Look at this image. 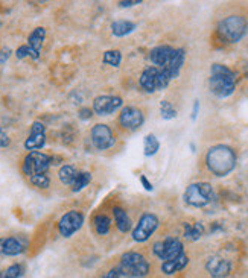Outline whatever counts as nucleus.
Wrapping results in <instances>:
<instances>
[{"label": "nucleus", "instance_id": "obj_16", "mask_svg": "<svg viewBox=\"0 0 248 278\" xmlns=\"http://www.w3.org/2000/svg\"><path fill=\"white\" fill-rule=\"evenodd\" d=\"M205 271L209 272L212 278H225L232 272V263L227 259L215 255L205 262Z\"/></svg>", "mask_w": 248, "mask_h": 278}, {"label": "nucleus", "instance_id": "obj_36", "mask_svg": "<svg viewBox=\"0 0 248 278\" xmlns=\"http://www.w3.org/2000/svg\"><path fill=\"white\" fill-rule=\"evenodd\" d=\"M9 56H11V49L9 47H3L2 50H0V64H5Z\"/></svg>", "mask_w": 248, "mask_h": 278}, {"label": "nucleus", "instance_id": "obj_35", "mask_svg": "<svg viewBox=\"0 0 248 278\" xmlns=\"http://www.w3.org/2000/svg\"><path fill=\"white\" fill-rule=\"evenodd\" d=\"M122 277H123V275H122L120 269H119V268H113V269H110L102 278H122Z\"/></svg>", "mask_w": 248, "mask_h": 278}, {"label": "nucleus", "instance_id": "obj_4", "mask_svg": "<svg viewBox=\"0 0 248 278\" xmlns=\"http://www.w3.org/2000/svg\"><path fill=\"white\" fill-rule=\"evenodd\" d=\"M117 268L120 269L123 277H130V278H143L149 272L148 260L142 254L134 251L123 252Z\"/></svg>", "mask_w": 248, "mask_h": 278}, {"label": "nucleus", "instance_id": "obj_10", "mask_svg": "<svg viewBox=\"0 0 248 278\" xmlns=\"http://www.w3.org/2000/svg\"><path fill=\"white\" fill-rule=\"evenodd\" d=\"M82 225H84V214L78 210H70L61 216V219L58 221V231L63 237L69 239L82 228Z\"/></svg>", "mask_w": 248, "mask_h": 278}, {"label": "nucleus", "instance_id": "obj_23", "mask_svg": "<svg viewBox=\"0 0 248 278\" xmlns=\"http://www.w3.org/2000/svg\"><path fill=\"white\" fill-rule=\"evenodd\" d=\"M93 225H95V230L99 236H107L110 233V228H111V219L110 216L100 213V214H96L95 219H93Z\"/></svg>", "mask_w": 248, "mask_h": 278}, {"label": "nucleus", "instance_id": "obj_29", "mask_svg": "<svg viewBox=\"0 0 248 278\" xmlns=\"http://www.w3.org/2000/svg\"><path fill=\"white\" fill-rule=\"evenodd\" d=\"M25 272V268L23 265H11L9 268H6L3 272H0V278H20Z\"/></svg>", "mask_w": 248, "mask_h": 278}, {"label": "nucleus", "instance_id": "obj_17", "mask_svg": "<svg viewBox=\"0 0 248 278\" xmlns=\"http://www.w3.org/2000/svg\"><path fill=\"white\" fill-rule=\"evenodd\" d=\"M26 251V243L17 237H2L0 239V254L6 257L20 255Z\"/></svg>", "mask_w": 248, "mask_h": 278}, {"label": "nucleus", "instance_id": "obj_31", "mask_svg": "<svg viewBox=\"0 0 248 278\" xmlns=\"http://www.w3.org/2000/svg\"><path fill=\"white\" fill-rule=\"evenodd\" d=\"M11 145V138L9 135L6 134V131L0 126V149H3V148H8Z\"/></svg>", "mask_w": 248, "mask_h": 278}, {"label": "nucleus", "instance_id": "obj_33", "mask_svg": "<svg viewBox=\"0 0 248 278\" xmlns=\"http://www.w3.org/2000/svg\"><path fill=\"white\" fill-rule=\"evenodd\" d=\"M93 110L92 108H87V107H82L79 111H78V117L81 119V120H89V119H92L93 116Z\"/></svg>", "mask_w": 248, "mask_h": 278}, {"label": "nucleus", "instance_id": "obj_19", "mask_svg": "<svg viewBox=\"0 0 248 278\" xmlns=\"http://www.w3.org/2000/svg\"><path fill=\"white\" fill-rule=\"evenodd\" d=\"M189 263V257L186 254H181L180 257H177V259L171 260V262H163L161 263V272L164 275H172L181 269H184L186 266H188Z\"/></svg>", "mask_w": 248, "mask_h": 278}, {"label": "nucleus", "instance_id": "obj_12", "mask_svg": "<svg viewBox=\"0 0 248 278\" xmlns=\"http://www.w3.org/2000/svg\"><path fill=\"white\" fill-rule=\"evenodd\" d=\"M119 123L127 131H137L145 123V114L137 107H123L119 114Z\"/></svg>", "mask_w": 248, "mask_h": 278}, {"label": "nucleus", "instance_id": "obj_2", "mask_svg": "<svg viewBox=\"0 0 248 278\" xmlns=\"http://www.w3.org/2000/svg\"><path fill=\"white\" fill-rule=\"evenodd\" d=\"M209 87L218 99L232 96L236 88V73L224 64H212Z\"/></svg>", "mask_w": 248, "mask_h": 278}, {"label": "nucleus", "instance_id": "obj_25", "mask_svg": "<svg viewBox=\"0 0 248 278\" xmlns=\"http://www.w3.org/2000/svg\"><path fill=\"white\" fill-rule=\"evenodd\" d=\"M160 149V142L154 134H148L143 138V155L145 157H154Z\"/></svg>", "mask_w": 248, "mask_h": 278}, {"label": "nucleus", "instance_id": "obj_22", "mask_svg": "<svg viewBox=\"0 0 248 278\" xmlns=\"http://www.w3.org/2000/svg\"><path fill=\"white\" fill-rule=\"evenodd\" d=\"M78 173H79V172L76 170L75 166H72V164H64L63 167L58 170V178H59V181L63 183L64 186L72 187L73 183H75V180H76Z\"/></svg>", "mask_w": 248, "mask_h": 278}, {"label": "nucleus", "instance_id": "obj_30", "mask_svg": "<svg viewBox=\"0 0 248 278\" xmlns=\"http://www.w3.org/2000/svg\"><path fill=\"white\" fill-rule=\"evenodd\" d=\"M29 181L32 186L38 187V189H49L50 186V178L48 176V173H40V175H34L29 178Z\"/></svg>", "mask_w": 248, "mask_h": 278}, {"label": "nucleus", "instance_id": "obj_32", "mask_svg": "<svg viewBox=\"0 0 248 278\" xmlns=\"http://www.w3.org/2000/svg\"><path fill=\"white\" fill-rule=\"evenodd\" d=\"M15 56H17L18 59H25V58L31 56V49H29V46H28V44L20 46V47L15 50Z\"/></svg>", "mask_w": 248, "mask_h": 278}, {"label": "nucleus", "instance_id": "obj_24", "mask_svg": "<svg viewBox=\"0 0 248 278\" xmlns=\"http://www.w3.org/2000/svg\"><path fill=\"white\" fill-rule=\"evenodd\" d=\"M204 234V225L201 222L195 224H184V237L191 242H197L201 239V236Z\"/></svg>", "mask_w": 248, "mask_h": 278}, {"label": "nucleus", "instance_id": "obj_5", "mask_svg": "<svg viewBox=\"0 0 248 278\" xmlns=\"http://www.w3.org/2000/svg\"><path fill=\"white\" fill-rule=\"evenodd\" d=\"M248 23L242 15H229L218 23V34L227 43H238L247 34Z\"/></svg>", "mask_w": 248, "mask_h": 278}, {"label": "nucleus", "instance_id": "obj_11", "mask_svg": "<svg viewBox=\"0 0 248 278\" xmlns=\"http://www.w3.org/2000/svg\"><path fill=\"white\" fill-rule=\"evenodd\" d=\"M92 143L98 151H107L116 145V138L111 128L105 123H98L90 131Z\"/></svg>", "mask_w": 248, "mask_h": 278}, {"label": "nucleus", "instance_id": "obj_15", "mask_svg": "<svg viewBox=\"0 0 248 278\" xmlns=\"http://www.w3.org/2000/svg\"><path fill=\"white\" fill-rule=\"evenodd\" d=\"M45 145H46V126L41 122L35 120L31 125L29 137L25 140V149L32 152V151L41 149Z\"/></svg>", "mask_w": 248, "mask_h": 278}, {"label": "nucleus", "instance_id": "obj_20", "mask_svg": "<svg viewBox=\"0 0 248 278\" xmlns=\"http://www.w3.org/2000/svg\"><path fill=\"white\" fill-rule=\"evenodd\" d=\"M113 216H114V224H116L117 230L120 233H130V230L133 228V224H131L128 213L120 207H114Z\"/></svg>", "mask_w": 248, "mask_h": 278}, {"label": "nucleus", "instance_id": "obj_34", "mask_svg": "<svg viewBox=\"0 0 248 278\" xmlns=\"http://www.w3.org/2000/svg\"><path fill=\"white\" fill-rule=\"evenodd\" d=\"M139 180H140V183H142V187L147 190V192H152V190H154V186L151 184V181L148 180L147 175H140Z\"/></svg>", "mask_w": 248, "mask_h": 278}, {"label": "nucleus", "instance_id": "obj_21", "mask_svg": "<svg viewBox=\"0 0 248 278\" xmlns=\"http://www.w3.org/2000/svg\"><path fill=\"white\" fill-rule=\"evenodd\" d=\"M136 28L137 25L134 22H130V20H114L111 23V32L117 38L130 35L131 32L136 31Z\"/></svg>", "mask_w": 248, "mask_h": 278}, {"label": "nucleus", "instance_id": "obj_6", "mask_svg": "<svg viewBox=\"0 0 248 278\" xmlns=\"http://www.w3.org/2000/svg\"><path fill=\"white\" fill-rule=\"evenodd\" d=\"M183 199L191 207L202 208V207H207L210 202H213L215 193L209 183H194L184 190Z\"/></svg>", "mask_w": 248, "mask_h": 278}, {"label": "nucleus", "instance_id": "obj_9", "mask_svg": "<svg viewBox=\"0 0 248 278\" xmlns=\"http://www.w3.org/2000/svg\"><path fill=\"white\" fill-rule=\"evenodd\" d=\"M152 254L157 255L161 262H171V260L177 259V257H180L181 254H184L183 242L178 239V237L169 236L164 240L154 243Z\"/></svg>", "mask_w": 248, "mask_h": 278}, {"label": "nucleus", "instance_id": "obj_38", "mask_svg": "<svg viewBox=\"0 0 248 278\" xmlns=\"http://www.w3.org/2000/svg\"><path fill=\"white\" fill-rule=\"evenodd\" d=\"M198 113H199V101H198V99H195V102H194V108H192V114H191V119H192L194 122L197 120Z\"/></svg>", "mask_w": 248, "mask_h": 278}, {"label": "nucleus", "instance_id": "obj_37", "mask_svg": "<svg viewBox=\"0 0 248 278\" xmlns=\"http://www.w3.org/2000/svg\"><path fill=\"white\" fill-rule=\"evenodd\" d=\"M120 8H131V6H136V5H142L140 0H130V2H119L117 3Z\"/></svg>", "mask_w": 248, "mask_h": 278}, {"label": "nucleus", "instance_id": "obj_8", "mask_svg": "<svg viewBox=\"0 0 248 278\" xmlns=\"http://www.w3.org/2000/svg\"><path fill=\"white\" fill-rule=\"evenodd\" d=\"M160 221L154 213H143L134 230L131 231L133 240L137 243H143L151 239V236L158 230Z\"/></svg>", "mask_w": 248, "mask_h": 278}, {"label": "nucleus", "instance_id": "obj_13", "mask_svg": "<svg viewBox=\"0 0 248 278\" xmlns=\"http://www.w3.org/2000/svg\"><path fill=\"white\" fill-rule=\"evenodd\" d=\"M122 104L123 101L119 96H110V94L98 96L93 101V111L98 116H110L116 113L122 107Z\"/></svg>", "mask_w": 248, "mask_h": 278}, {"label": "nucleus", "instance_id": "obj_39", "mask_svg": "<svg viewBox=\"0 0 248 278\" xmlns=\"http://www.w3.org/2000/svg\"><path fill=\"white\" fill-rule=\"evenodd\" d=\"M189 148H191V149H192V152H195V149H197V148H195V145H194V143H191V145H189Z\"/></svg>", "mask_w": 248, "mask_h": 278}, {"label": "nucleus", "instance_id": "obj_3", "mask_svg": "<svg viewBox=\"0 0 248 278\" xmlns=\"http://www.w3.org/2000/svg\"><path fill=\"white\" fill-rule=\"evenodd\" d=\"M172 81V76L164 70V69H158V67H147L140 78H139V85L143 91L147 93H155V91H161L166 88Z\"/></svg>", "mask_w": 248, "mask_h": 278}, {"label": "nucleus", "instance_id": "obj_27", "mask_svg": "<svg viewBox=\"0 0 248 278\" xmlns=\"http://www.w3.org/2000/svg\"><path fill=\"white\" fill-rule=\"evenodd\" d=\"M102 63L107 64V66H111V67H119L120 63H122V53L120 50H107L104 52V56H102Z\"/></svg>", "mask_w": 248, "mask_h": 278}, {"label": "nucleus", "instance_id": "obj_28", "mask_svg": "<svg viewBox=\"0 0 248 278\" xmlns=\"http://www.w3.org/2000/svg\"><path fill=\"white\" fill-rule=\"evenodd\" d=\"M160 114H161V117L164 119V120H172V119L177 117L178 113H177L175 107H174L171 102L161 101V102H160Z\"/></svg>", "mask_w": 248, "mask_h": 278}, {"label": "nucleus", "instance_id": "obj_40", "mask_svg": "<svg viewBox=\"0 0 248 278\" xmlns=\"http://www.w3.org/2000/svg\"><path fill=\"white\" fill-rule=\"evenodd\" d=\"M0 28H2V22H0Z\"/></svg>", "mask_w": 248, "mask_h": 278}, {"label": "nucleus", "instance_id": "obj_26", "mask_svg": "<svg viewBox=\"0 0 248 278\" xmlns=\"http://www.w3.org/2000/svg\"><path fill=\"white\" fill-rule=\"evenodd\" d=\"M90 181H92V173L90 172H79L73 186H72V192L73 193L81 192L82 189H86L90 184Z\"/></svg>", "mask_w": 248, "mask_h": 278}, {"label": "nucleus", "instance_id": "obj_7", "mask_svg": "<svg viewBox=\"0 0 248 278\" xmlns=\"http://www.w3.org/2000/svg\"><path fill=\"white\" fill-rule=\"evenodd\" d=\"M50 166H52V157L40 151H32L25 157L22 170L28 178H31L34 175L48 173Z\"/></svg>", "mask_w": 248, "mask_h": 278}, {"label": "nucleus", "instance_id": "obj_18", "mask_svg": "<svg viewBox=\"0 0 248 278\" xmlns=\"http://www.w3.org/2000/svg\"><path fill=\"white\" fill-rule=\"evenodd\" d=\"M46 40V29L45 28H35L29 37H28V46L31 49V58L38 59L41 55V49H43V43Z\"/></svg>", "mask_w": 248, "mask_h": 278}, {"label": "nucleus", "instance_id": "obj_1", "mask_svg": "<svg viewBox=\"0 0 248 278\" xmlns=\"http://www.w3.org/2000/svg\"><path fill=\"white\" fill-rule=\"evenodd\" d=\"M236 152L227 145L212 146L205 154V166L218 178L230 175L236 167Z\"/></svg>", "mask_w": 248, "mask_h": 278}, {"label": "nucleus", "instance_id": "obj_14", "mask_svg": "<svg viewBox=\"0 0 248 278\" xmlns=\"http://www.w3.org/2000/svg\"><path fill=\"white\" fill-rule=\"evenodd\" d=\"M177 55V49L172 46H166V44H161L157 46L151 50L149 53V59L151 63L154 64V67L158 69H168L172 63V59Z\"/></svg>", "mask_w": 248, "mask_h": 278}]
</instances>
